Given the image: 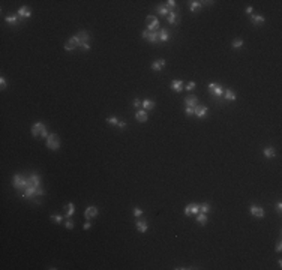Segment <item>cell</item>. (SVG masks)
<instances>
[{
  "label": "cell",
  "mask_w": 282,
  "mask_h": 270,
  "mask_svg": "<svg viewBox=\"0 0 282 270\" xmlns=\"http://www.w3.org/2000/svg\"><path fill=\"white\" fill-rule=\"evenodd\" d=\"M141 215H143V210L138 209V207H135V209H134V216H135V218H140Z\"/></svg>",
  "instance_id": "obj_35"
},
{
  "label": "cell",
  "mask_w": 282,
  "mask_h": 270,
  "mask_svg": "<svg viewBox=\"0 0 282 270\" xmlns=\"http://www.w3.org/2000/svg\"><path fill=\"white\" fill-rule=\"evenodd\" d=\"M152 108H155V102L153 101H150V99H144L143 101V110H152Z\"/></svg>",
  "instance_id": "obj_23"
},
{
  "label": "cell",
  "mask_w": 282,
  "mask_h": 270,
  "mask_svg": "<svg viewBox=\"0 0 282 270\" xmlns=\"http://www.w3.org/2000/svg\"><path fill=\"white\" fill-rule=\"evenodd\" d=\"M77 38L80 39V44H81V47L83 45H86V44H89V39H90V36H89V33L87 32H78L77 33Z\"/></svg>",
  "instance_id": "obj_11"
},
{
  "label": "cell",
  "mask_w": 282,
  "mask_h": 270,
  "mask_svg": "<svg viewBox=\"0 0 282 270\" xmlns=\"http://www.w3.org/2000/svg\"><path fill=\"white\" fill-rule=\"evenodd\" d=\"M141 36H143L144 39H147L149 42H159V32H150V30H143L141 32Z\"/></svg>",
  "instance_id": "obj_4"
},
{
  "label": "cell",
  "mask_w": 282,
  "mask_h": 270,
  "mask_svg": "<svg viewBox=\"0 0 282 270\" xmlns=\"http://www.w3.org/2000/svg\"><path fill=\"white\" fill-rule=\"evenodd\" d=\"M197 213H200V204L192 203V204H188V206L185 207V215H186V216H189V215H197Z\"/></svg>",
  "instance_id": "obj_8"
},
{
  "label": "cell",
  "mask_w": 282,
  "mask_h": 270,
  "mask_svg": "<svg viewBox=\"0 0 282 270\" xmlns=\"http://www.w3.org/2000/svg\"><path fill=\"white\" fill-rule=\"evenodd\" d=\"M185 104H186V107L195 108L198 105V98L197 96H188V98H185Z\"/></svg>",
  "instance_id": "obj_15"
},
{
  "label": "cell",
  "mask_w": 282,
  "mask_h": 270,
  "mask_svg": "<svg viewBox=\"0 0 282 270\" xmlns=\"http://www.w3.org/2000/svg\"><path fill=\"white\" fill-rule=\"evenodd\" d=\"M165 6H167V8H168V11H170V9H174V8L177 6V3L174 2V0H168V2H167V5H165Z\"/></svg>",
  "instance_id": "obj_33"
},
{
  "label": "cell",
  "mask_w": 282,
  "mask_h": 270,
  "mask_svg": "<svg viewBox=\"0 0 282 270\" xmlns=\"http://www.w3.org/2000/svg\"><path fill=\"white\" fill-rule=\"evenodd\" d=\"M47 147L50 150H59L60 147V140L56 134H50L48 135V138H47Z\"/></svg>",
  "instance_id": "obj_3"
},
{
  "label": "cell",
  "mask_w": 282,
  "mask_h": 270,
  "mask_svg": "<svg viewBox=\"0 0 282 270\" xmlns=\"http://www.w3.org/2000/svg\"><path fill=\"white\" fill-rule=\"evenodd\" d=\"M96 216H98V209L95 206H89L84 212V218L86 219H95Z\"/></svg>",
  "instance_id": "obj_9"
},
{
  "label": "cell",
  "mask_w": 282,
  "mask_h": 270,
  "mask_svg": "<svg viewBox=\"0 0 282 270\" xmlns=\"http://www.w3.org/2000/svg\"><path fill=\"white\" fill-rule=\"evenodd\" d=\"M14 188L17 189V191H24L26 188H27V183H29V179H24L21 174H17V176H14Z\"/></svg>",
  "instance_id": "obj_2"
},
{
  "label": "cell",
  "mask_w": 282,
  "mask_h": 270,
  "mask_svg": "<svg viewBox=\"0 0 282 270\" xmlns=\"http://www.w3.org/2000/svg\"><path fill=\"white\" fill-rule=\"evenodd\" d=\"M249 210H251V215L255 216V218H263L264 216V210L261 207H258V206H251Z\"/></svg>",
  "instance_id": "obj_13"
},
{
  "label": "cell",
  "mask_w": 282,
  "mask_h": 270,
  "mask_svg": "<svg viewBox=\"0 0 282 270\" xmlns=\"http://www.w3.org/2000/svg\"><path fill=\"white\" fill-rule=\"evenodd\" d=\"M224 96H225L227 101H234V99H236V93H234L233 90H230V89H227V90L224 92Z\"/></svg>",
  "instance_id": "obj_25"
},
{
  "label": "cell",
  "mask_w": 282,
  "mask_h": 270,
  "mask_svg": "<svg viewBox=\"0 0 282 270\" xmlns=\"http://www.w3.org/2000/svg\"><path fill=\"white\" fill-rule=\"evenodd\" d=\"M0 89H6V80H5V77H2L0 78Z\"/></svg>",
  "instance_id": "obj_37"
},
{
  "label": "cell",
  "mask_w": 282,
  "mask_h": 270,
  "mask_svg": "<svg viewBox=\"0 0 282 270\" xmlns=\"http://www.w3.org/2000/svg\"><path fill=\"white\" fill-rule=\"evenodd\" d=\"M170 39V33H168V30H165V29H161L159 30V41H162V42H167Z\"/></svg>",
  "instance_id": "obj_20"
},
{
  "label": "cell",
  "mask_w": 282,
  "mask_h": 270,
  "mask_svg": "<svg viewBox=\"0 0 282 270\" xmlns=\"http://www.w3.org/2000/svg\"><path fill=\"white\" fill-rule=\"evenodd\" d=\"M156 11H158V14H161L162 17H168V14H170V11H168V8H167L165 5L158 6V8H156Z\"/></svg>",
  "instance_id": "obj_24"
},
{
  "label": "cell",
  "mask_w": 282,
  "mask_h": 270,
  "mask_svg": "<svg viewBox=\"0 0 282 270\" xmlns=\"http://www.w3.org/2000/svg\"><path fill=\"white\" fill-rule=\"evenodd\" d=\"M185 113H186V116H192V114H194V108H191V107H186Z\"/></svg>",
  "instance_id": "obj_38"
},
{
  "label": "cell",
  "mask_w": 282,
  "mask_h": 270,
  "mask_svg": "<svg viewBox=\"0 0 282 270\" xmlns=\"http://www.w3.org/2000/svg\"><path fill=\"white\" fill-rule=\"evenodd\" d=\"M107 123H110L111 126H117V123H119V120H117V117H114V116H111V117H108V119H107Z\"/></svg>",
  "instance_id": "obj_32"
},
{
  "label": "cell",
  "mask_w": 282,
  "mask_h": 270,
  "mask_svg": "<svg viewBox=\"0 0 282 270\" xmlns=\"http://www.w3.org/2000/svg\"><path fill=\"white\" fill-rule=\"evenodd\" d=\"M77 47H81L80 39L77 38V35H75V36H72V38H71V39H69V41L65 44V50H66V51H74Z\"/></svg>",
  "instance_id": "obj_7"
},
{
  "label": "cell",
  "mask_w": 282,
  "mask_h": 270,
  "mask_svg": "<svg viewBox=\"0 0 282 270\" xmlns=\"http://www.w3.org/2000/svg\"><path fill=\"white\" fill-rule=\"evenodd\" d=\"M66 228H68V230H72V228H74V222H72V221H68V222H66Z\"/></svg>",
  "instance_id": "obj_41"
},
{
  "label": "cell",
  "mask_w": 282,
  "mask_h": 270,
  "mask_svg": "<svg viewBox=\"0 0 282 270\" xmlns=\"http://www.w3.org/2000/svg\"><path fill=\"white\" fill-rule=\"evenodd\" d=\"M276 210H278L279 213L282 212V203H278V204H276Z\"/></svg>",
  "instance_id": "obj_43"
},
{
  "label": "cell",
  "mask_w": 282,
  "mask_h": 270,
  "mask_svg": "<svg viewBox=\"0 0 282 270\" xmlns=\"http://www.w3.org/2000/svg\"><path fill=\"white\" fill-rule=\"evenodd\" d=\"M231 45H233V48H240V47H243V39H239V38H237V39L233 41Z\"/></svg>",
  "instance_id": "obj_30"
},
{
  "label": "cell",
  "mask_w": 282,
  "mask_h": 270,
  "mask_svg": "<svg viewBox=\"0 0 282 270\" xmlns=\"http://www.w3.org/2000/svg\"><path fill=\"white\" fill-rule=\"evenodd\" d=\"M146 23H147V30H150V32H155V30L159 27V21H158V18L153 17V15H147Z\"/></svg>",
  "instance_id": "obj_6"
},
{
  "label": "cell",
  "mask_w": 282,
  "mask_h": 270,
  "mask_svg": "<svg viewBox=\"0 0 282 270\" xmlns=\"http://www.w3.org/2000/svg\"><path fill=\"white\" fill-rule=\"evenodd\" d=\"M90 227H92V224H90V222H86V224H84V230H89Z\"/></svg>",
  "instance_id": "obj_45"
},
{
  "label": "cell",
  "mask_w": 282,
  "mask_h": 270,
  "mask_svg": "<svg viewBox=\"0 0 282 270\" xmlns=\"http://www.w3.org/2000/svg\"><path fill=\"white\" fill-rule=\"evenodd\" d=\"M264 156L266 158H273L275 156V149L273 147H266L264 149Z\"/></svg>",
  "instance_id": "obj_28"
},
{
  "label": "cell",
  "mask_w": 282,
  "mask_h": 270,
  "mask_svg": "<svg viewBox=\"0 0 282 270\" xmlns=\"http://www.w3.org/2000/svg\"><path fill=\"white\" fill-rule=\"evenodd\" d=\"M203 6V2H198V0H194V2H191V6H189V9H191V12H195L198 8H201Z\"/></svg>",
  "instance_id": "obj_27"
},
{
  "label": "cell",
  "mask_w": 282,
  "mask_h": 270,
  "mask_svg": "<svg viewBox=\"0 0 282 270\" xmlns=\"http://www.w3.org/2000/svg\"><path fill=\"white\" fill-rule=\"evenodd\" d=\"M197 222L200 224V225H206L207 224V216H206V213H197Z\"/></svg>",
  "instance_id": "obj_22"
},
{
  "label": "cell",
  "mask_w": 282,
  "mask_h": 270,
  "mask_svg": "<svg viewBox=\"0 0 282 270\" xmlns=\"http://www.w3.org/2000/svg\"><path fill=\"white\" fill-rule=\"evenodd\" d=\"M209 92L212 93V95H215V96H218V98H222L224 96V89H222V86L221 84H216V83H210L209 86Z\"/></svg>",
  "instance_id": "obj_5"
},
{
  "label": "cell",
  "mask_w": 282,
  "mask_h": 270,
  "mask_svg": "<svg viewBox=\"0 0 282 270\" xmlns=\"http://www.w3.org/2000/svg\"><path fill=\"white\" fill-rule=\"evenodd\" d=\"M117 126L123 129V128H126V122H125V120H119V123H117Z\"/></svg>",
  "instance_id": "obj_40"
},
{
  "label": "cell",
  "mask_w": 282,
  "mask_h": 270,
  "mask_svg": "<svg viewBox=\"0 0 282 270\" xmlns=\"http://www.w3.org/2000/svg\"><path fill=\"white\" fill-rule=\"evenodd\" d=\"M252 11H254L252 6H248V8H246V14H252Z\"/></svg>",
  "instance_id": "obj_44"
},
{
  "label": "cell",
  "mask_w": 282,
  "mask_h": 270,
  "mask_svg": "<svg viewBox=\"0 0 282 270\" xmlns=\"http://www.w3.org/2000/svg\"><path fill=\"white\" fill-rule=\"evenodd\" d=\"M185 89H186L188 92H191V90H194V89H195V83H194V81H191V83H188Z\"/></svg>",
  "instance_id": "obj_36"
},
{
  "label": "cell",
  "mask_w": 282,
  "mask_h": 270,
  "mask_svg": "<svg viewBox=\"0 0 282 270\" xmlns=\"http://www.w3.org/2000/svg\"><path fill=\"white\" fill-rule=\"evenodd\" d=\"M74 212H75V206H74L72 203L66 204V218H68V219H69V218L74 215Z\"/></svg>",
  "instance_id": "obj_26"
},
{
  "label": "cell",
  "mask_w": 282,
  "mask_h": 270,
  "mask_svg": "<svg viewBox=\"0 0 282 270\" xmlns=\"http://www.w3.org/2000/svg\"><path fill=\"white\" fill-rule=\"evenodd\" d=\"M51 219H53V222H56V224H60L63 218H62L60 215H51Z\"/></svg>",
  "instance_id": "obj_34"
},
{
  "label": "cell",
  "mask_w": 282,
  "mask_h": 270,
  "mask_svg": "<svg viewBox=\"0 0 282 270\" xmlns=\"http://www.w3.org/2000/svg\"><path fill=\"white\" fill-rule=\"evenodd\" d=\"M210 209H212V207H210V204H209V203H203V204L200 206V210H201L203 213H207V212H210Z\"/></svg>",
  "instance_id": "obj_31"
},
{
  "label": "cell",
  "mask_w": 282,
  "mask_h": 270,
  "mask_svg": "<svg viewBox=\"0 0 282 270\" xmlns=\"http://www.w3.org/2000/svg\"><path fill=\"white\" fill-rule=\"evenodd\" d=\"M30 15H32L30 8H27V6H21V8L18 9V17H20V18H29Z\"/></svg>",
  "instance_id": "obj_14"
},
{
  "label": "cell",
  "mask_w": 282,
  "mask_h": 270,
  "mask_svg": "<svg viewBox=\"0 0 282 270\" xmlns=\"http://www.w3.org/2000/svg\"><path fill=\"white\" fill-rule=\"evenodd\" d=\"M147 228H149V225H147L146 221H137V230H138L140 233H146Z\"/></svg>",
  "instance_id": "obj_19"
},
{
  "label": "cell",
  "mask_w": 282,
  "mask_h": 270,
  "mask_svg": "<svg viewBox=\"0 0 282 270\" xmlns=\"http://www.w3.org/2000/svg\"><path fill=\"white\" fill-rule=\"evenodd\" d=\"M167 20H168L170 24H174V23L177 21V14H176V12H170L168 17H167Z\"/></svg>",
  "instance_id": "obj_29"
},
{
  "label": "cell",
  "mask_w": 282,
  "mask_h": 270,
  "mask_svg": "<svg viewBox=\"0 0 282 270\" xmlns=\"http://www.w3.org/2000/svg\"><path fill=\"white\" fill-rule=\"evenodd\" d=\"M207 111H209V108H207L206 105H197V107L194 108V114H195L197 117H204V116L207 114Z\"/></svg>",
  "instance_id": "obj_10"
},
{
  "label": "cell",
  "mask_w": 282,
  "mask_h": 270,
  "mask_svg": "<svg viewBox=\"0 0 282 270\" xmlns=\"http://www.w3.org/2000/svg\"><path fill=\"white\" fill-rule=\"evenodd\" d=\"M171 89L174 90V92H182L183 90V81H180V80H174L173 83H171Z\"/></svg>",
  "instance_id": "obj_18"
},
{
  "label": "cell",
  "mask_w": 282,
  "mask_h": 270,
  "mask_svg": "<svg viewBox=\"0 0 282 270\" xmlns=\"http://www.w3.org/2000/svg\"><path fill=\"white\" fill-rule=\"evenodd\" d=\"M165 65H167V62L164 59H159V60H156V62L152 63V69L153 71H161L162 68H165Z\"/></svg>",
  "instance_id": "obj_16"
},
{
  "label": "cell",
  "mask_w": 282,
  "mask_h": 270,
  "mask_svg": "<svg viewBox=\"0 0 282 270\" xmlns=\"http://www.w3.org/2000/svg\"><path fill=\"white\" fill-rule=\"evenodd\" d=\"M251 21H252L254 26H257V24H263V23H264V17L260 15V14H254V15H251Z\"/></svg>",
  "instance_id": "obj_17"
},
{
  "label": "cell",
  "mask_w": 282,
  "mask_h": 270,
  "mask_svg": "<svg viewBox=\"0 0 282 270\" xmlns=\"http://www.w3.org/2000/svg\"><path fill=\"white\" fill-rule=\"evenodd\" d=\"M32 134H33V137H38V138H48V135H50L47 128L41 122H38L32 126Z\"/></svg>",
  "instance_id": "obj_1"
},
{
  "label": "cell",
  "mask_w": 282,
  "mask_h": 270,
  "mask_svg": "<svg viewBox=\"0 0 282 270\" xmlns=\"http://www.w3.org/2000/svg\"><path fill=\"white\" fill-rule=\"evenodd\" d=\"M282 249V245H281V240H278V245H276V252H281Z\"/></svg>",
  "instance_id": "obj_42"
},
{
  "label": "cell",
  "mask_w": 282,
  "mask_h": 270,
  "mask_svg": "<svg viewBox=\"0 0 282 270\" xmlns=\"http://www.w3.org/2000/svg\"><path fill=\"white\" fill-rule=\"evenodd\" d=\"M134 107H135V108H140V107H141V101H140L138 98H135V101H134Z\"/></svg>",
  "instance_id": "obj_39"
},
{
  "label": "cell",
  "mask_w": 282,
  "mask_h": 270,
  "mask_svg": "<svg viewBox=\"0 0 282 270\" xmlns=\"http://www.w3.org/2000/svg\"><path fill=\"white\" fill-rule=\"evenodd\" d=\"M18 18H20V17H18V14H17V15H15V14H9V15L6 17V23H9V24H14V26H15V24L18 23Z\"/></svg>",
  "instance_id": "obj_21"
},
{
  "label": "cell",
  "mask_w": 282,
  "mask_h": 270,
  "mask_svg": "<svg viewBox=\"0 0 282 270\" xmlns=\"http://www.w3.org/2000/svg\"><path fill=\"white\" fill-rule=\"evenodd\" d=\"M135 119L138 120V122H147V119H149V116H147V111L146 110H138L137 113H135Z\"/></svg>",
  "instance_id": "obj_12"
}]
</instances>
